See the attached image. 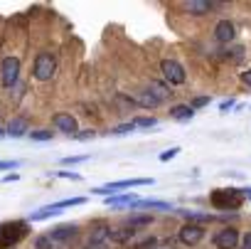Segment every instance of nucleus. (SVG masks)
<instances>
[{
    "instance_id": "nucleus-1",
    "label": "nucleus",
    "mask_w": 251,
    "mask_h": 249,
    "mask_svg": "<svg viewBox=\"0 0 251 249\" xmlns=\"http://www.w3.org/2000/svg\"><path fill=\"white\" fill-rule=\"evenodd\" d=\"M209 202L217 210H239L244 202V190L236 188H219L209 193Z\"/></svg>"
},
{
    "instance_id": "nucleus-2",
    "label": "nucleus",
    "mask_w": 251,
    "mask_h": 249,
    "mask_svg": "<svg viewBox=\"0 0 251 249\" xmlns=\"http://www.w3.org/2000/svg\"><path fill=\"white\" fill-rule=\"evenodd\" d=\"M27 232H30V227H27V222H23V220L3 222V224H0V249H10V247H15Z\"/></svg>"
},
{
    "instance_id": "nucleus-3",
    "label": "nucleus",
    "mask_w": 251,
    "mask_h": 249,
    "mask_svg": "<svg viewBox=\"0 0 251 249\" xmlns=\"http://www.w3.org/2000/svg\"><path fill=\"white\" fill-rule=\"evenodd\" d=\"M54 72H57V59H54V55H52V52H40V55L35 57V64H32L35 79L47 82V79L54 77Z\"/></svg>"
},
{
    "instance_id": "nucleus-4",
    "label": "nucleus",
    "mask_w": 251,
    "mask_h": 249,
    "mask_svg": "<svg viewBox=\"0 0 251 249\" xmlns=\"http://www.w3.org/2000/svg\"><path fill=\"white\" fill-rule=\"evenodd\" d=\"M160 72H163L165 82L173 84V86H180V84H185V79H187L185 67H182L180 62H175V59H163V62H160Z\"/></svg>"
},
{
    "instance_id": "nucleus-5",
    "label": "nucleus",
    "mask_w": 251,
    "mask_h": 249,
    "mask_svg": "<svg viewBox=\"0 0 251 249\" xmlns=\"http://www.w3.org/2000/svg\"><path fill=\"white\" fill-rule=\"evenodd\" d=\"M47 237L52 239L54 249H57V247H67L69 242H74V239L79 237V227H76V224H59V227L50 229Z\"/></svg>"
},
{
    "instance_id": "nucleus-6",
    "label": "nucleus",
    "mask_w": 251,
    "mask_h": 249,
    "mask_svg": "<svg viewBox=\"0 0 251 249\" xmlns=\"http://www.w3.org/2000/svg\"><path fill=\"white\" fill-rule=\"evenodd\" d=\"M18 77H20V59L18 57H5L3 64H0V82L3 86H15L18 84Z\"/></svg>"
},
{
    "instance_id": "nucleus-7",
    "label": "nucleus",
    "mask_w": 251,
    "mask_h": 249,
    "mask_svg": "<svg viewBox=\"0 0 251 249\" xmlns=\"http://www.w3.org/2000/svg\"><path fill=\"white\" fill-rule=\"evenodd\" d=\"M141 185H153V178H133V180H118V183H108L103 188H94V193L99 195H106L113 193V190H128V188H141Z\"/></svg>"
},
{
    "instance_id": "nucleus-8",
    "label": "nucleus",
    "mask_w": 251,
    "mask_h": 249,
    "mask_svg": "<svg viewBox=\"0 0 251 249\" xmlns=\"http://www.w3.org/2000/svg\"><path fill=\"white\" fill-rule=\"evenodd\" d=\"M212 244L217 249H234L239 244V229L236 227H224L212 237Z\"/></svg>"
},
{
    "instance_id": "nucleus-9",
    "label": "nucleus",
    "mask_w": 251,
    "mask_h": 249,
    "mask_svg": "<svg viewBox=\"0 0 251 249\" xmlns=\"http://www.w3.org/2000/svg\"><path fill=\"white\" fill-rule=\"evenodd\" d=\"M202 239H204V227H202V224L187 222V224L180 229V242L187 244V247H195V244H200Z\"/></svg>"
},
{
    "instance_id": "nucleus-10",
    "label": "nucleus",
    "mask_w": 251,
    "mask_h": 249,
    "mask_svg": "<svg viewBox=\"0 0 251 249\" xmlns=\"http://www.w3.org/2000/svg\"><path fill=\"white\" fill-rule=\"evenodd\" d=\"M54 126L62 131V134H67V136H76V118L72 116V113H54Z\"/></svg>"
},
{
    "instance_id": "nucleus-11",
    "label": "nucleus",
    "mask_w": 251,
    "mask_h": 249,
    "mask_svg": "<svg viewBox=\"0 0 251 249\" xmlns=\"http://www.w3.org/2000/svg\"><path fill=\"white\" fill-rule=\"evenodd\" d=\"M234 37H236V28L231 25V20H219L214 28V40L224 45V42H231Z\"/></svg>"
},
{
    "instance_id": "nucleus-12",
    "label": "nucleus",
    "mask_w": 251,
    "mask_h": 249,
    "mask_svg": "<svg viewBox=\"0 0 251 249\" xmlns=\"http://www.w3.org/2000/svg\"><path fill=\"white\" fill-rule=\"evenodd\" d=\"M133 234H136V227L126 222V224H121V227L111 229L108 239H113V242H118V244H126V242H131V239H133Z\"/></svg>"
},
{
    "instance_id": "nucleus-13",
    "label": "nucleus",
    "mask_w": 251,
    "mask_h": 249,
    "mask_svg": "<svg viewBox=\"0 0 251 249\" xmlns=\"http://www.w3.org/2000/svg\"><path fill=\"white\" fill-rule=\"evenodd\" d=\"M25 134H27V118H23V116L13 118V121H10V126H8V136L20 138V136H25Z\"/></svg>"
},
{
    "instance_id": "nucleus-14",
    "label": "nucleus",
    "mask_w": 251,
    "mask_h": 249,
    "mask_svg": "<svg viewBox=\"0 0 251 249\" xmlns=\"http://www.w3.org/2000/svg\"><path fill=\"white\" fill-rule=\"evenodd\" d=\"M187 13H192V15H207L214 5L212 3H207V0H192V3H185L182 5Z\"/></svg>"
},
{
    "instance_id": "nucleus-15",
    "label": "nucleus",
    "mask_w": 251,
    "mask_h": 249,
    "mask_svg": "<svg viewBox=\"0 0 251 249\" xmlns=\"http://www.w3.org/2000/svg\"><path fill=\"white\" fill-rule=\"evenodd\" d=\"M136 202H138V197L133 193H128V195H113V197L108 195L106 197V205H111V207H123V205H131L133 207Z\"/></svg>"
},
{
    "instance_id": "nucleus-16",
    "label": "nucleus",
    "mask_w": 251,
    "mask_h": 249,
    "mask_svg": "<svg viewBox=\"0 0 251 249\" xmlns=\"http://www.w3.org/2000/svg\"><path fill=\"white\" fill-rule=\"evenodd\" d=\"M131 101H133V104H138V106H143V109H155V106H160V101H158L155 96H151L148 91L133 94V96H131Z\"/></svg>"
},
{
    "instance_id": "nucleus-17",
    "label": "nucleus",
    "mask_w": 251,
    "mask_h": 249,
    "mask_svg": "<svg viewBox=\"0 0 251 249\" xmlns=\"http://www.w3.org/2000/svg\"><path fill=\"white\" fill-rule=\"evenodd\" d=\"M148 94H151V96H155L158 101H165V99L170 96V89H168V84H163V82H151Z\"/></svg>"
},
{
    "instance_id": "nucleus-18",
    "label": "nucleus",
    "mask_w": 251,
    "mask_h": 249,
    "mask_svg": "<svg viewBox=\"0 0 251 249\" xmlns=\"http://www.w3.org/2000/svg\"><path fill=\"white\" fill-rule=\"evenodd\" d=\"M170 116H173L175 121H192L195 111H192L190 106H185V104H177V106L170 109Z\"/></svg>"
},
{
    "instance_id": "nucleus-19",
    "label": "nucleus",
    "mask_w": 251,
    "mask_h": 249,
    "mask_svg": "<svg viewBox=\"0 0 251 249\" xmlns=\"http://www.w3.org/2000/svg\"><path fill=\"white\" fill-rule=\"evenodd\" d=\"M133 207H148V210H173L170 202H160V200H138Z\"/></svg>"
},
{
    "instance_id": "nucleus-20",
    "label": "nucleus",
    "mask_w": 251,
    "mask_h": 249,
    "mask_svg": "<svg viewBox=\"0 0 251 249\" xmlns=\"http://www.w3.org/2000/svg\"><path fill=\"white\" fill-rule=\"evenodd\" d=\"M108 234H111V227H106V224H99V227L94 229V234H91V239H89V242H103Z\"/></svg>"
},
{
    "instance_id": "nucleus-21",
    "label": "nucleus",
    "mask_w": 251,
    "mask_h": 249,
    "mask_svg": "<svg viewBox=\"0 0 251 249\" xmlns=\"http://www.w3.org/2000/svg\"><path fill=\"white\" fill-rule=\"evenodd\" d=\"M35 249H54V244H52V239L47 237V234H40V237H35V244H32Z\"/></svg>"
},
{
    "instance_id": "nucleus-22",
    "label": "nucleus",
    "mask_w": 251,
    "mask_h": 249,
    "mask_svg": "<svg viewBox=\"0 0 251 249\" xmlns=\"http://www.w3.org/2000/svg\"><path fill=\"white\" fill-rule=\"evenodd\" d=\"M133 129H136L133 121H128V123H121V126H113L111 134H113V136H126V134H133Z\"/></svg>"
},
{
    "instance_id": "nucleus-23",
    "label": "nucleus",
    "mask_w": 251,
    "mask_h": 249,
    "mask_svg": "<svg viewBox=\"0 0 251 249\" xmlns=\"http://www.w3.org/2000/svg\"><path fill=\"white\" fill-rule=\"evenodd\" d=\"M133 126H136V129H138V126H141V129H153V126H158V121H155V118H148V116H146V118H133Z\"/></svg>"
},
{
    "instance_id": "nucleus-24",
    "label": "nucleus",
    "mask_w": 251,
    "mask_h": 249,
    "mask_svg": "<svg viewBox=\"0 0 251 249\" xmlns=\"http://www.w3.org/2000/svg\"><path fill=\"white\" fill-rule=\"evenodd\" d=\"M158 247V239L155 237H148V239H141L133 244V249H155Z\"/></svg>"
},
{
    "instance_id": "nucleus-25",
    "label": "nucleus",
    "mask_w": 251,
    "mask_h": 249,
    "mask_svg": "<svg viewBox=\"0 0 251 249\" xmlns=\"http://www.w3.org/2000/svg\"><path fill=\"white\" fill-rule=\"evenodd\" d=\"M209 101H212V96H195L192 104H190V109H192V111H195V109H202V106H207Z\"/></svg>"
},
{
    "instance_id": "nucleus-26",
    "label": "nucleus",
    "mask_w": 251,
    "mask_h": 249,
    "mask_svg": "<svg viewBox=\"0 0 251 249\" xmlns=\"http://www.w3.org/2000/svg\"><path fill=\"white\" fill-rule=\"evenodd\" d=\"M30 138H32V141H52L54 136H52L50 131H32V134H30Z\"/></svg>"
},
{
    "instance_id": "nucleus-27",
    "label": "nucleus",
    "mask_w": 251,
    "mask_h": 249,
    "mask_svg": "<svg viewBox=\"0 0 251 249\" xmlns=\"http://www.w3.org/2000/svg\"><path fill=\"white\" fill-rule=\"evenodd\" d=\"M177 153H180V148H177V146H173V148H168V151H163V153H160V161H163V163H168V161H173Z\"/></svg>"
},
{
    "instance_id": "nucleus-28",
    "label": "nucleus",
    "mask_w": 251,
    "mask_h": 249,
    "mask_svg": "<svg viewBox=\"0 0 251 249\" xmlns=\"http://www.w3.org/2000/svg\"><path fill=\"white\" fill-rule=\"evenodd\" d=\"M84 161H89V156H69V158H64L62 163H64V166H74V163H84Z\"/></svg>"
},
{
    "instance_id": "nucleus-29",
    "label": "nucleus",
    "mask_w": 251,
    "mask_h": 249,
    "mask_svg": "<svg viewBox=\"0 0 251 249\" xmlns=\"http://www.w3.org/2000/svg\"><path fill=\"white\" fill-rule=\"evenodd\" d=\"M54 175H59V178H67V180H76V183L81 180V175H79V173H69V170H57Z\"/></svg>"
},
{
    "instance_id": "nucleus-30",
    "label": "nucleus",
    "mask_w": 251,
    "mask_h": 249,
    "mask_svg": "<svg viewBox=\"0 0 251 249\" xmlns=\"http://www.w3.org/2000/svg\"><path fill=\"white\" fill-rule=\"evenodd\" d=\"M81 249H108V244H106V242H89V244L81 247Z\"/></svg>"
},
{
    "instance_id": "nucleus-31",
    "label": "nucleus",
    "mask_w": 251,
    "mask_h": 249,
    "mask_svg": "<svg viewBox=\"0 0 251 249\" xmlns=\"http://www.w3.org/2000/svg\"><path fill=\"white\" fill-rule=\"evenodd\" d=\"M18 168V161H0V170H13Z\"/></svg>"
},
{
    "instance_id": "nucleus-32",
    "label": "nucleus",
    "mask_w": 251,
    "mask_h": 249,
    "mask_svg": "<svg viewBox=\"0 0 251 249\" xmlns=\"http://www.w3.org/2000/svg\"><path fill=\"white\" fill-rule=\"evenodd\" d=\"M72 138H76V141H89V138H94V131H81V134H76V136H72Z\"/></svg>"
},
{
    "instance_id": "nucleus-33",
    "label": "nucleus",
    "mask_w": 251,
    "mask_h": 249,
    "mask_svg": "<svg viewBox=\"0 0 251 249\" xmlns=\"http://www.w3.org/2000/svg\"><path fill=\"white\" fill-rule=\"evenodd\" d=\"M241 82H244L246 86H251V67H249V69H246V72L241 74Z\"/></svg>"
},
{
    "instance_id": "nucleus-34",
    "label": "nucleus",
    "mask_w": 251,
    "mask_h": 249,
    "mask_svg": "<svg viewBox=\"0 0 251 249\" xmlns=\"http://www.w3.org/2000/svg\"><path fill=\"white\" fill-rule=\"evenodd\" d=\"M241 249H251V232H246V237L241 239Z\"/></svg>"
},
{
    "instance_id": "nucleus-35",
    "label": "nucleus",
    "mask_w": 251,
    "mask_h": 249,
    "mask_svg": "<svg viewBox=\"0 0 251 249\" xmlns=\"http://www.w3.org/2000/svg\"><path fill=\"white\" fill-rule=\"evenodd\" d=\"M231 106H234V99H229V101H222V106H219V109H222V111H229Z\"/></svg>"
},
{
    "instance_id": "nucleus-36",
    "label": "nucleus",
    "mask_w": 251,
    "mask_h": 249,
    "mask_svg": "<svg viewBox=\"0 0 251 249\" xmlns=\"http://www.w3.org/2000/svg\"><path fill=\"white\" fill-rule=\"evenodd\" d=\"M13 180H20V175H18V173H10V175L5 178V183H13Z\"/></svg>"
},
{
    "instance_id": "nucleus-37",
    "label": "nucleus",
    "mask_w": 251,
    "mask_h": 249,
    "mask_svg": "<svg viewBox=\"0 0 251 249\" xmlns=\"http://www.w3.org/2000/svg\"><path fill=\"white\" fill-rule=\"evenodd\" d=\"M244 197H249V200H251V188H246V190H244Z\"/></svg>"
},
{
    "instance_id": "nucleus-38",
    "label": "nucleus",
    "mask_w": 251,
    "mask_h": 249,
    "mask_svg": "<svg viewBox=\"0 0 251 249\" xmlns=\"http://www.w3.org/2000/svg\"><path fill=\"white\" fill-rule=\"evenodd\" d=\"M0 138H3V129H0Z\"/></svg>"
}]
</instances>
